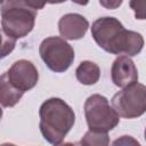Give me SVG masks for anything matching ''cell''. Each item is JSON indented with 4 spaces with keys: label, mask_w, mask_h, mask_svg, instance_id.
I'll return each instance as SVG.
<instances>
[{
    "label": "cell",
    "mask_w": 146,
    "mask_h": 146,
    "mask_svg": "<svg viewBox=\"0 0 146 146\" xmlns=\"http://www.w3.org/2000/svg\"><path fill=\"white\" fill-rule=\"evenodd\" d=\"M88 29L89 22L84 16L80 14H65L58 21V30L64 40L82 39L86 35Z\"/></svg>",
    "instance_id": "9"
},
{
    "label": "cell",
    "mask_w": 146,
    "mask_h": 146,
    "mask_svg": "<svg viewBox=\"0 0 146 146\" xmlns=\"http://www.w3.org/2000/svg\"><path fill=\"white\" fill-rule=\"evenodd\" d=\"M23 95L24 92L10 83L7 72L0 75V105L3 107H13L21 100Z\"/></svg>",
    "instance_id": "10"
},
{
    "label": "cell",
    "mask_w": 146,
    "mask_h": 146,
    "mask_svg": "<svg viewBox=\"0 0 146 146\" xmlns=\"http://www.w3.org/2000/svg\"><path fill=\"white\" fill-rule=\"evenodd\" d=\"M39 128L43 138L52 144H59L73 128L75 114L71 106L60 98H49L39 110Z\"/></svg>",
    "instance_id": "2"
},
{
    "label": "cell",
    "mask_w": 146,
    "mask_h": 146,
    "mask_svg": "<svg viewBox=\"0 0 146 146\" xmlns=\"http://www.w3.org/2000/svg\"><path fill=\"white\" fill-rule=\"evenodd\" d=\"M0 146H1V145H0Z\"/></svg>",
    "instance_id": "18"
},
{
    "label": "cell",
    "mask_w": 146,
    "mask_h": 146,
    "mask_svg": "<svg viewBox=\"0 0 146 146\" xmlns=\"http://www.w3.org/2000/svg\"><path fill=\"white\" fill-rule=\"evenodd\" d=\"M111 146H141V144L131 136H121L115 139Z\"/></svg>",
    "instance_id": "14"
},
{
    "label": "cell",
    "mask_w": 146,
    "mask_h": 146,
    "mask_svg": "<svg viewBox=\"0 0 146 146\" xmlns=\"http://www.w3.org/2000/svg\"><path fill=\"white\" fill-rule=\"evenodd\" d=\"M75 76L80 83L84 86H91L98 82L100 78V68L94 62L83 60L76 67Z\"/></svg>",
    "instance_id": "11"
},
{
    "label": "cell",
    "mask_w": 146,
    "mask_h": 146,
    "mask_svg": "<svg viewBox=\"0 0 146 146\" xmlns=\"http://www.w3.org/2000/svg\"><path fill=\"white\" fill-rule=\"evenodd\" d=\"M99 3L111 9V8H115V7L120 6V5H121V1H116V2H105V1H99Z\"/></svg>",
    "instance_id": "15"
},
{
    "label": "cell",
    "mask_w": 146,
    "mask_h": 146,
    "mask_svg": "<svg viewBox=\"0 0 146 146\" xmlns=\"http://www.w3.org/2000/svg\"><path fill=\"white\" fill-rule=\"evenodd\" d=\"M112 107L124 119L141 116L146 111V88L141 83H132L112 97Z\"/></svg>",
    "instance_id": "5"
},
{
    "label": "cell",
    "mask_w": 146,
    "mask_h": 146,
    "mask_svg": "<svg viewBox=\"0 0 146 146\" xmlns=\"http://www.w3.org/2000/svg\"><path fill=\"white\" fill-rule=\"evenodd\" d=\"M112 82L119 88H125L138 81V71L130 57L119 56L111 67Z\"/></svg>",
    "instance_id": "8"
},
{
    "label": "cell",
    "mask_w": 146,
    "mask_h": 146,
    "mask_svg": "<svg viewBox=\"0 0 146 146\" xmlns=\"http://www.w3.org/2000/svg\"><path fill=\"white\" fill-rule=\"evenodd\" d=\"M1 117H2V108L0 107V120H1Z\"/></svg>",
    "instance_id": "17"
},
{
    "label": "cell",
    "mask_w": 146,
    "mask_h": 146,
    "mask_svg": "<svg viewBox=\"0 0 146 146\" xmlns=\"http://www.w3.org/2000/svg\"><path fill=\"white\" fill-rule=\"evenodd\" d=\"M91 35L95 42L105 51L121 56H136L144 47L140 33L125 30L115 17H100L91 25Z\"/></svg>",
    "instance_id": "1"
},
{
    "label": "cell",
    "mask_w": 146,
    "mask_h": 146,
    "mask_svg": "<svg viewBox=\"0 0 146 146\" xmlns=\"http://www.w3.org/2000/svg\"><path fill=\"white\" fill-rule=\"evenodd\" d=\"M16 46V40L7 35L2 30H0V59L7 57Z\"/></svg>",
    "instance_id": "13"
},
{
    "label": "cell",
    "mask_w": 146,
    "mask_h": 146,
    "mask_svg": "<svg viewBox=\"0 0 146 146\" xmlns=\"http://www.w3.org/2000/svg\"><path fill=\"white\" fill-rule=\"evenodd\" d=\"M83 110L90 131L107 133V131L114 129L120 122V116L110 105L107 98L99 94L89 96Z\"/></svg>",
    "instance_id": "4"
},
{
    "label": "cell",
    "mask_w": 146,
    "mask_h": 146,
    "mask_svg": "<svg viewBox=\"0 0 146 146\" xmlns=\"http://www.w3.org/2000/svg\"><path fill=\"white\" fill-rule=\"evenodd\" d=\"M10 83L22 92L34 88L39 80V73L34 64L27 59L15 62L7 71Z\"/></svg>",
    "instance_id": "7"
},
{
    "label": "cell",
    "mask_w": 146,
    "mask_h": 146,
    "mask_svg": "<svg viewBox=\"0 0 146 146\" xmlns=\"http://www.w3.org/2000/svg\"><path fill=\"white\" fill-rule=\"evenodd\" d=\"M39 54L48 68L56 73L65 72L74 60V49L59 36H49L42 40Z\"/></svg>",
    "instance_id": "6"
},
{
    "label": "cell",
    "mask_w": 146,
    "mask_h": 146,
    "mask_svg": "<svg viewBox=\"0 0 146 146\" xmlns=\"http://www.w3.org/2000/svg\"><path fill=\"white\" fill-rule=\"evenodd\" d=\"M44 7V3L9 0L1 6L2 31L10 38L17 40L26 36L34 27L36 11Z\"/></svg>",
    "instance_id": "3"
},
{
    "label": "cell",
    "mask_w": 146,
    "mask_h": 146,
    "mask_svg": "<svg viewBox=\"0 0 146 146\" xmlns=\"http://www.w3.org/2000/svg\"><path fill=\"white\" fill-rule=\"evenodd\" d=\"M54 146H81V144L78 141V143H59V144H56Z\"/></svg>",
    "instance_id": "16"
},
{
    "label": "cell",
    "mask_w": 146,
    "mask_h": 146,
    "mask_svg": "<svg viewBox=\"0 0 146 146\" xmlns=\"http://www.w3.org/2000/svg\"><path fill=\"white\" fill-rule=\"evenodd\" d=\"M81 146H108L110 137L106 132L87 131L82 139L79 141Z\"/></svg>",
    "instance_id": "12"
}]
</instances>
